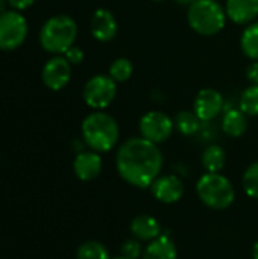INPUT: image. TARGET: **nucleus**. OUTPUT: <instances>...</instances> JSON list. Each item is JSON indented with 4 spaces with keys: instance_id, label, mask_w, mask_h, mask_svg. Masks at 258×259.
Listing matches in <instances>:
<instances>
[{
    "instance_id": "dca6fc26",
    "label": "nucleus",
    "mask_w": 258,
    "mask_h": 259,
    "mask_svg": "<svg viewBox=\"0 0 258 259\" xmlns=\"http://www.w3.org/2000/svg\"><path fill=\"white\" fill-rule=\"evenodd\" d=\"M141 259H178L176 246L167 235H160L149 243Z\"/></svg>"
},
{
    "instance_id": "20e7f679",
    "label": "nucleus",
    "mask_w": 258,
    "mask_h": 259,
    "mask_svg": "<svg viewBox=\"0 0 258 259\" xmlns=\"http://www.w3.org/2000/svg\"><path fill=\"white\" fill-rule=\"evenodd\" d=\"M225 8L217 0H196L189 6V26L202 36H213L224 30L227 24Z\"/></svg>"
},
{
    "instance_id": "bb28decb",
    "label": "nucleus",
    "mask_w": 258,
    "mask_h": 259,
    "mask_svg": "<svg viewBox=\"0 0 258 259\" xmlns=\"http://www.w3.org/2000/svg\"><path fill=\"white\" fill-rule=\"evenodd\" d=\"M246 77L252 85H258V61H252L246 67Z\"/></svg>"
},
{
    "instance_id": "39448f33",
    "label": "nucleus",
    "mask_w": 258,
    "mask_h": 259,
    "mask_svg": "<svg viewBox=\"0 0 258 259\" xmlns=\"http://www.w3.org/2000/svg\"><path fill=\"white\" fill-rule=\"evenodd\" d=\"M196 193L201 202L213 209H227L236 197L233 184L220 173H205L201 176L196 184Z\"/></svg>"
},
{
    "instance_id": "4be33fe9",
    "label": "nucleus",
    "mask_w": 258,
    "mask_h": 259,
    "mask_svg": "<svg viewBox=\"0 0 258 259\" xmlns=\"http://www.w3.org/2000/svg\"><path fill=\"white\" fill-rule=\"evenodd\" d=\"M240 109L248 117L258 115V85H249L240 96Z\"/></svg>"
},
{
    "instance_id": "9b49d317",
    "label": "nucleus",
    "mask_w": 258,
    "mask_h": 259,
    "mask_svg": "<svg viewBox=\"0 0 258 259\" xmlns=\"http://www.w3.org/2000/svg\"><path fill=\"white\" fill-rule=\"evenodd\" d=\"M90 30L94 39L100 42H108L116 38L119 32V24L114 14L109 9L99 8L93 12L90 21Z\"/></svg>"
},
{
    "instance_id": "a878e982",
    "label": "nucleus",
    "mask_w": 258,
    "mask_h": 259,
    "mask_svg": "<svg viewBox=\"0 0 258 259\" xmlns=\"http://www.w3.org/2000/svg\"><path fill=\"white\" fill-rule=\"evenodd\" d=\"M64 56H65V59L71 64V65H79L82 61H84V50L81 49V47H76V46H73V47H70L65 53H64Z\"/></svg>"
},
{
    "instance_id": "5701e85b",
    "label": "nucleus",
    "mask_w": 258,
    "mask_h": 259,
    "mask_svg": "<svg viewBox=\"0 0 258 259\" xmlns=\"http://www.w3.org/2000/svg\"><path fill=\"white\" fill-rule=\"evenodd\" d=\"M76 259H109V253L102 243L87 241L79 246L76 252Z\"/></svg>"
},
{
    "instance_id": "0eeeda50",
    "label": "nucleus",
    "mask_w": 258,
    "mask_h": 259,
    "mask_svg": "<svg viewBox=\"0 0 258 259\" xmlns=\"http://www.w3.org/2000/svg\"><path fill=\"white\" fill-rule=\"evenodd\" d=\"M27 36V21L20 11H5L0 14V50L18 49Z\"/></svg>"
},
{
    "instance_id": "f257e3e1",
    "label": "nucleus",
    "mask_w": 258,
    "mask_h": 259,
    "mask_svg": "<svg viewBox=\"0 0 258 259\" xmlns=\"http://www.w3.org/2000/svg\"><path fill=\"white\" fill-rule=\"evenodd\" d=\"M116 167L123 181L137 188H148L160 176L163 153L158 144L143 137L126 140L116 155Z\"/></svg>"
},
{
    "instance_id": "7c9ffc66",
    "label": "nucleus",
    "mask_w": 258,
    "mask_h": 259,
    "mask_svg": "<svg viewBox=\"0 0 258 259\" xmlns=\"http://www.w3.org/2000/svg\"><path fill=\"white\" fill-rule=\"evenodd\" d=\"M252 258L258 259V241L254 244V247H252Z\"/></svg>"
},
{
    "instance_id": "412c9836",
    "label": "nucleus",
    "mask_w": 258,
    "mask_h": 259,
    "mask_svg": "<svg viewBox=\"0 0 258 259\" xmlns=\"http://www.w3.org/2000/svg\"><path fill=\"white\" fill-rule=\"evenodd\" d=\"M132 73H134V64L128 58H117V59H114L111 62V65H109V70H108V74L117 83H122V82H126L128 79H131Z\"/></svg>"
},
{
    "instance_id": "2f4dec72",
    "label": "nucleus",
    "mask_w": 258,
    "mask_h": 259,
    "mask_svg": "<svg viewBox=\"0 0 258 259\" xmlns=\"http://www.w3.org/2000/svg\"><path fill=\"white\" fill-rule=\"evenodd\" d=\"M152 2H155V3H158V2H166V0H152Z\"/></svg>"
},
{
    "instance_id": "473e14b6",
    "label": "nucleus",
    "mask_w": 258,
    "mask_h": 259,
    "mask_svg": "<svg viewBox=\"0 0 258 259\" xmlns=\"http://www.w3.org/2000/svg\"><path fill=\"white\" fill-rule=\"evenodd\" d=\"M114 259H126V258H123V256H119V258H114Z\"/></svg>"
},
{
    "instance_id": "423d86ee",
    "label": "nucleus",
    "mask_w": 258,
    "mask_h": 259,
    "mask_svg": "<svg viewBox=\"0 0 258 259\" xmlns=\"http://www.w3.org/2000/svg\"><path fill=\"white\" fill-rule=\"evenodd\" d=\"M82 96L87 106L102 111L114 102L117 96V82L109 74H96L87 80Z\"/></svg>"
},
{
    "instance_id": "1a4fd4ad",
    "label": "nucleus",
    "mask_w": 258,
    "mask_h": 259,
    "mask_svg": "<svg viewBox=\"0 0 258 259\" xmlns=\"http://www.w3.org/2000/svg\"><path fill=\"white\" fill-rule=\"evenodd\" d=\"M41 77L49 90L59 91L65 88L71 79V64L65 59V56L55 55L44 64Z\"/></svg>"
},
{
    "instance_id": "f8f14e48",
    "label": "nucleus",
    "mask_w": 258,
    "mask_h": 259,
    "mask_svg": "<svg viewBox=\"0 0 258 259\" xmlns=\"http://www.w3.org/2000/svg\"><path fill=\"white\" fill-rule=\"evenodd\" d=\"M152 196L161 203H176L184 196V184L178 176H158L151 185Z\"/></svg>"
},
{
    "instance_id": "4468645a",
    "label": "nucleus",
    "mask_w": 258,
    "mask_h": 259,
    "mask_svg": "<svg viewBox=\"0 0 258 259\" xmlns=\"http://www.w3.org/2000/svg\"><path fill=\"white\" fill-rule=\"evenodd\" d=\"M73 170L78 179L88 182L96 179L102 171V158L97 152H81L76 155L73 162Z\"/></svg>"
},
{
    "instance_id": "a211bd4d",
    "label": "nucleus",
    "mask_w": 258,
    "mask_h": 259,
    "mask_svg": "<svg viewBox=\"0 0 258 259\" xmlns=\"http://www.w3.org/2000/svg\"><path fill=\"white\" fill-rule=\"evenodd\" d=\"M225 150L217 144L208 146L202 153V165L207 170V173H220V170L225 167Z\"/></svg>"
},
{
    "instance_id": "f3484780",
    "label": "nucleus",
    "mask_w": 258,
    "mask_h": 259,
    "mask_svg": "<svg viewBox=\"0 0 258 259\" xmlns=\"http://www.w3.org/2000/svg\"><path fill=\"white\" fill-rule=\"evenodd\" d=\"M222 131L233 138L242 137L248 131V115L239 109H230L222 117Z\"/></svg>"
},
{
    "instance_id": "cd10ccee",
    "label": "nucleus",
    "mask_w": 258,
    "mask_h": 259,
    "mask_svg": "<svg viewBox=\"0 0 258 259\" xmlns=\"http://www.w3.org/2000/svg\"><path fill=\"white\" fill-rule=\"evenodd\" d=\"M35 0H8V3L15 9V11H23V9H27L29 6L33 5Z\"/></svg>"
},
{
    "instance_id": "6ab92c4d",
    "label": "nucleus",
    "mask_w": 258,
    "mask_h": 259,
    "mask_svg": "<svg viewBox=\"0 0 258 259\" xmlns=\"http://www.w3.org/2000/svg\"><path fill=\"white\" fill-rule=\"evenodd\" d=\"M240 49L251 61H258V21L248 24L240 36Z\"/></svg>"
},
{
    "instance_id": "f03ea898",
    "label": "nucleus",
    "mask_w": 258,
    "mask_h": 259,
    "mask_svg": "<svg viewBox=\"0 0 258 259\" xmlns=\"http://www.w3.org/2000/svg\"><path fill=\"white\" fill-rule=\"evenodd\" d=\"M84 143L97 153L109 152L119 141L120 129L116 118L103 111L87 115L81 126Z\"/></svg>"
},
{
    "instance_id": "c85d7f7f",
    "label": "nucleus",
    "mask_w": 258,
    "mask_h": 259,
    "mask_svg": "<svg viewBox=\"0 0 258 259\" xmlns=\"http://www.w3.org/2000/svg\"><path fill=\"white\" fill-rule=\"evenodd\" d=\"M178 5H181V6H190V5H193L196 0H175Z\"/></svg>"
},
{
    "instance_id": "c756f323",
    "label": "nucleus",
    "mask_w": 258,
    "mask_h": 259,
    "mask_svg": "<svg viewBox=\"0 0 258 259\" xmlns=\"http://www.w3.org/2000/svg\"><path fill=\"white\" fill-rule=\"evenodd\" d=\"M6 5H8V0H0V14H3L5 11H8L6 9Z\"/></svg>"
},
{
    "instance_id": "6e6552de",
    "label": "nucleus",
    "mask_w": 258,
    "mask_h": 259,
    "mask_svg": "<svg viewBox=\"0 0 258 259\" xmlns=\"http://www.w3.org/2000/svg\"><path fill=\"white\" fill-rule=\"evenodd\" d=\"M140 134L154 144L164 143L170 138L175 124L173 120L161 111H149L140 118Z\"/></svg>"
},
{
    "instance_id": "2eb2a0df",
    "label": "nucleus",
    "mask_w": 258,
    "mask_h": 259,
    "mask_svg": "<svg viewBox=\"0 0 258 259\" xmlns=\"http://www.w3.org/2000/svg\"><path fill=\"white\" fill-rule=\"evenodd\" d=\"M131 234L141 241H152L161 235V225L151 215H138L131 222Z\"/></svg>"
},
{
    "instance_id": "9d476101",
    "label": "nucleus",
    "mask_w": 258,
    "mask_h": 259,
    "mask_svg": "<svg viewBox=\"0 0 258 259\" xmlns=\"http://www.w3.org/2000/svg\"><path fill=\"white\" fill-rule=\"evenodd\" d=\"M224 96L217 90L204 88L195 97L193 111L201 121H211L220 115V112L224 111Z\"/></svg>"
},
{
    "instance_id": "393cba45",
    "label": "nucleus",
    "mask_w": 258,
    "mask_h": 259,
    "mask_svg": "<svg viewBox=\"0 0 258 259\" xmlns=\"http://www.w3.org/2000/svg\"><path fill=\"white\" fill-rule=\"evenodd\" d=\"M141 253V246L137 240H128L122 246V256L126 259H137Z\"/></svg>"
},
{
    "instance_id": "aec40b11",
    "label": "nucleus",
    "mask_w": 258,
    "mask_h": 259,
    "mask_svg": "<svg viewBox=\"0 0 258 259\" xmlns=\"http://www.w3.org/2000/svg\"><path fill=\"white\" fill-rule=\"evenodd\" d=\"M173 124H175V129L186 135V137H190V135H195L198 131H199V126H201V120L199 117L195 114V111H181L176 114L175 120H173Z\"/></svg>"
},
{
    "instance_id": "7ed1b4c3",
    "label": "nucleus",
    "mask_w": 258,
    "mask_h": 259,
    "mask_svg": "<svg viewBox=\"0 0 258 259\" xmlns=\"http://www.w3.org/2000/svg\"><path fill=\"white\" fill-rule=\"evenodd\" d=\"M76 35V21L65 14H59L50 17L43 24L40 30V44L49 53L64 55L70 47L75 46Z\"/></svg>"
},
{
    "instance_id": "b1692460",
    "label": "nucleus",
    "mask_w": 258,
    "mask_h": 259,
    "mask_svg": "<svg viewBox=\"0 0 258 259\" xmlns=\"http://www.w3.org/2000/svg\"><path fill=\"white\" fill-rule=\"evenodd\" d=\"M243 188L249 197L258 200V161L246 168L243 175Z\"/></svg>"
},
{
    "instance_id": "ddd939ff",
    "label": "nucleus",
    "mask_w": 258,
    "mask_h": 259,
    "mask_svg": "<svg viewBox=\"0 0 258 259\" xmlns=\"http://www.w3.org/2000/svg\"><path fill=\"white\" fill-rule=\"evenodd\" d=\"M225 12L234 24L248 26L258 17V0H227Z\"/></svg>"
}]
</instances>
